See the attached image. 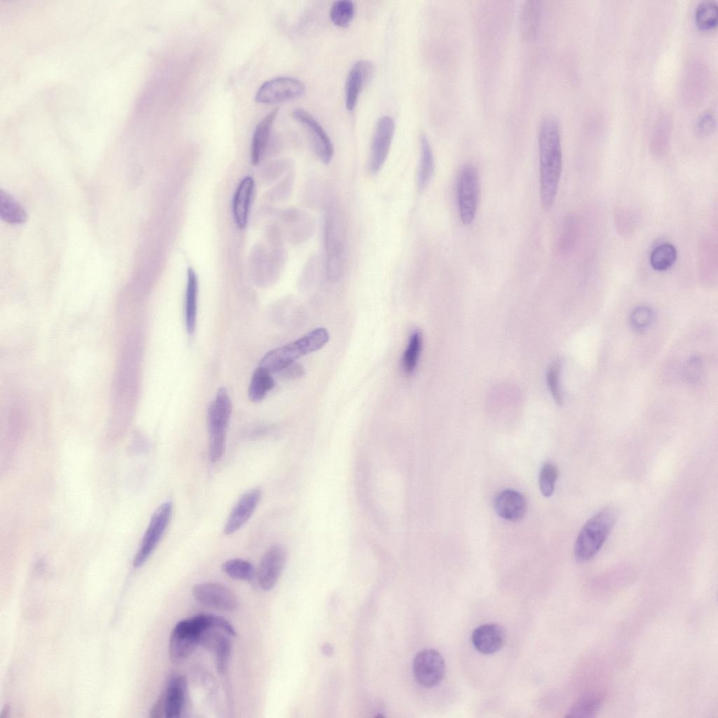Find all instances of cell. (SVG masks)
I'll use <instances>...</instances> for the list:
<instances>
[{
  "label": "cell",
  "instance_id": "1",
  "mask_svg": "<svg viewBox=\"0 0 718 718\" xmlns=\"http://www.w3.org/2000/svg\"><path fill=\"white\" fill-rule=\"evenodd\" d=\"M538 151L541 203L548 210L555 199L562 164L560 126L553 115H546L540 123Z\"/></svg>",
  "mask_w": 718,
  "mask_h": 718
},
{
  "label": "cell",
  "instance_id": "2",
  "mask_svg": "<svg viewBox=\"0 0 718 718\" xmlns=\"http://www.w3.org/2000/svg\"><path fill=\"white\" fill-rule=\"evenodd\" d=\"M323 239L327 276L337 280L346 265V235L342 213L334 201L327 205L325 212Z\"/></svg>",
  "mask_w": 718,
  "mask_h": 718
},
{
  "label": "cell",
  "instance_id": "3",
  "mask_svg": "<svg viewBox=\"0 0 718 718\" xmlns=\"http://www.w3.org/2000/svg\"><path fill=\"white\" fill-rule=\"evenodd\" d=\"M329 337L325 328L313 330L299 339L267 352L262 358L259 366L271 374L278 372L301 356L321 348Z\"/></svg>",
  "mask_w": 718,
  "mask_h": 718
},
{
  "label": "cell",
  "instance_id": "4",
  "mask_svg": "<svg viewBox=\"0 0 718 718\" xmlns=\"http://www.w3.org/2000/svg\"><path fill=\"white\" fill-rule=\"evenodd\" d=\"M616 515L614 508L606 507L588 520L574 546V555L578 561H588L598 553L616 522Z\"/></svg>",
  "mask_w": 718,
  "mask_h": 718
},
{
  "label": "cell",
  "instance_id": "5",
  "mask_svg": "<svg viewBox=\"0 0 718 718\" xmlns=\"http://www.w3.org/2000/svg\"><path fill=\"white\" fill-rule=\"evenodd\" d=\"M232 411L231 400L228 391L220 388L208 409V456L211 462L219 461L226 446V429Z\"/></svg>",
  "mask_w": 718,
  "mask_h": 718
},
{
  "label": "cell",
  "instance_id": "6",
  "mask_svg": "<svg viewBox=\"0 0 718 718\" xmlns=\"http://www.w3.org/2000/svg\"><path fill=\"white\" fill-rule=\"evenodd\" d=\"M205 630L200 614L178 622L170 633V660L180 663L187 658L201 644L202 634Z\"/></svg>",
  "mask_w": 718,
  "mask_h": 718
},
{
  "label": "cell",
  "instance_id": "7",
  "mask_svg": "<svg viewBox=\"0 0 718 718\" xmlns=\"http://www.w3.org/2000/svg\"><path fill=\"white\" fill-rule=\"evenodd\" d=\"M456 192L460 219L469 225L475 219L479 200L478 175L473 165H466L460 170Z\"/></svg>",
  "mask_w": 718,
  "mask_h": 718
},
{
  "label": "cell",
  "instance_id": "8",
  "mask_svg": "<svg viewBox=\"0 0 718 718\" xmlns=\"http://www.w3.org/2000/svg\"><path fill=\"white\" fill-rule=\"evenodd\" d=\"M172 510V503L166 501L153 513L134 557V568L142 566L156 548L170 522Z\"/></svg>",
  "mask_w": 718,
  "mask_h": 718
},
{
  "label": "cell",
  "instance_id": "9",
  "mask_svg": "<svg viewBox=\"0 0 718 718\" xmlns=\"http://www.w3.org/2000/svg\"><path fill=\"white\" fill-rule=\"evenodd\" d=\"M306 88L300 80L288 76L278 77L264 83L255 95V101L273 104L302 97Z\"/></svg>",
  "mask_w": 718,
  "mask_h": 718
},
{
  "label": "cell",
  "instance_id": "10",
  "mask_svg": "<svg viewBox=\"0 0 718 718\" xmlns=\"http://www.w3.org/2000/svg\"><path fill=\"white\" fill-rule=\"evenodd\" d=\"M395 131V123L389 116L379 118L375 127L368 158V171L377 175L388 157Z\"/></svg>",
  "mask_w": 718,
  "mask_h": 718
},
{
  "label": "cell",
  "instance_id": "11",
  "mask_svg": "<svg viewBox=\"0 0 718 718\" xmlns=\"http://www.w3.org/2000/svg\"><path fill=\"white\" fill-rule=\"evenodd\" d=\"M445 672V661L438 651L426 649L415 656L413 672L420 685L427 688L438 685L443 679Z\"/></svg>",
  "mask_w": 718,
  "mask_h": 718
},
{
  "label": "cell",
  "instance_id": "12",
  "mask_svg": "<svg viewBox=\"0 0 718 718\" xmlns=\"http://www.w3.org/2000/svg\"><path fill=\"white\" fill-rule=\"evenodd\" d=\"M292 115L306 128L312 149L319 160L325 164L329 163L334 155V148L321 125L304 109H296Z\"/></svg>",
  "mask_w": 718,
  "mask_h": 718
},
{
  "label": "cell",
  "instance_id": "13",
  "mask_svg": "<svg viewBox=\"0 0 718 718\" xmlns=\"http://www.w3.org/2000/svg\"><path fill=\"white\" fill-rule=\"evenodd\" d=\"M192 592L198 602L214 609L231 611L238 607V600L234 593L219 583H198L193 587Z\"/></svg>",
  "mask_w": 718,
  "mask_h": 718
},
{
  "label": "cell",
  "instance_id": "14",
  "mask_svg": "<svg viewBox=\"0 0 718 718\" xmlns=\"http://www.w3.org/2000/svg\"><path fill=\"white\" fill-rule=\"evenodd\" d=\"M287 552L280 545L271 546L261 558L257 578L260 588L271 590L278 580L286 563Z\"/></svg>",
  "mask_w": 718,
  "mask_h": 718
},
{
  "label": "cell",
  "instance_id": "15",
  "mask_svg": "<svg viewBox=\"0 0 718 718\" xmlns=\"http://www.w3.org/2000/svg\"><path fill=\"white\" fill-rule=\"evenodd\" d=\"M373 72V64L365 60L357 61L351 67L345 86V103L347 110L354 109L362 89L370 81Z\"/></svg>",
  "mask_w": 718,
  "mask_h": 718
},
{
  "label": "cell",
  "instance_id": "16",
  "mask_svg": "<svg viewBox=\"0 0 718 718\" xmlns=\"http://www.w3.org/2000/svg\"><path fill=\"white\" fill-rule=\"evenodd\" d=\"M261 498L258 488L251 489L241 496L232 508L224 527V533L230 535L237 531L252 516Z\"/></svg>",
  "mask_w": 718,
  "mask_h": 718
},
{
  "label": "cell",
  "instance_id": "17",
  "mask_svg": "<svg viewBox=\"0 0 718 718\" xmlns=\"http://www.w3.org/2000/svg\"><path fill=\"white\" fill-rule=\"evenodd\" d=\"M471 640L477 651L486 655L492 654L503 646L506 640V632L498 624H484L475 629Z\"/></svg>",
  "mask_w": 718,
  "mask_h": 718
},
{
  "label": "cell",
  "instance_id": "18",
  "mask_svg": "<svg viewBox=\"0 0 718 718\" xmlns=\"http://www.w3.org/2000/svg\"><path fill=\"white\" fill-rule=\"evenodd\" d=\"M494 508L496 513L504 520L517 522L525 515L527 502L520 492L513 489H506L495 497Z\"/></svg>",
  "mask_w": 718,
  "mask_h": 718
},
{
  "label": "cell",
  "instance_id": "19",
  "mask_svg": "<svg viewBox=\"0 0 718 718\" xmlns=\"http://www.w3.org/2000/svg\"><path fill=\"white\" fill-rule=\"evenodd\" d=\"M187 680L182 675L172 676L164 695L165 717L178 718L181 716L187 695Z\"/></svg>",
  "mask_w": 718,
  "mask_h": 718
},
{
  "label": "cell",
  "instance_id": "20",
  "mask_svg": "<svg viewBox=\"0 0 718 718\" xmlns=\"http://www.w3.org/2000/svg\"><path fill=\"white\" fill-rule=\"evenodd\" d=\"M254 184L251 177H244L240 182L233 198V215L236 225L240 229H244L248 223Z\"/></svg>",
  "mask_w": 718,
  "mask_h": 718
},
{
  "label": "cell",
  "instance_id": "21",
  "mask_svg": "<svg viewBox=\"0 0 718 718\" xmlns=\"http://www.w3.org/2000/svg\"><path fill=\"white\" fill-rule=\"evenodd\" d=\"M278 112V108L273 109L255 128L251 145V161L254 165L259 163L265 153L271 128Z\"/></svg>",
  "mask_w": 718,
  "mask_h": 718
},
{
  "label": "cell",
  "instance_id": "22",
  "mask_svg": "<svg viewBox=\"0 0 718 718\" xmlns=\"http://www.w3.org/2000/svg\"><path fill=\"white\" fill-rule=\"evenodd\" d=\"M420 160L417 172V187L420 191L424 190L433 175L435 161L433 152L424 133L420 135Z\"/></svg>",
  "mask_w": 718,
  "mask_h": 718
},
{
  "label": "cell",
  "instance_id": "23",
  "mask_svg": "<svg viewBox=\"0 0 718 718\" xmlns=\"http://www.w3.org/2000/svg\"><path fill=\"white\" fill-rule=\"evenodd\" d=\"M198 282L197 276L192 268L187 271V282L185 295V325L189 334L196 328L197 314Z\"/></svg>",
  "mask_w": 718,
  "mask_h": 718
},
{
  "label": "cell",
  "instance_id": "24",
  "mask_svg": "<svg viewBox=\"0 0 718 718\" xmlns=\"http://www.w3.org/2000/svg\"><path fill=\"white\" fill-rule=\"evenodd\" d=\"M541 18V2L527 0L522 6L520 14V28L525 39H533L538 30Z\"/></svg>",
  "mask_w": 718,
  "mask_h": 718
},
{
  "label": "cell",
  "instance_id": "25",
  "mask_svg": "<svg viewBox=\"0 0 718 718\" xmlns=\"http://www.w3.org/2000/svg\"><path fill=\"white\" fill-rule=\"evenodd\" d=\"M291 224L292 238L297 243H302L309 238L315 229V222L312 217L306 212L299 210H289L285 215Z\"/></svg>",
  "mask_w": 718,
  "mask_h": 718
},
{
  "label": "cell",
  "instance_id": "26",
  "mask_svg": "<svg viewBox=\"0 0 718 718\" xmlns=\"http://www.w3.org/2000/svg\"><path fill=\"white\" fill-rule=\"evenodd\" d=\"M273 386L274 380L271 373L259 366L252 375L248 391V398L252 402H259L265 398Z\"/></svg>",
  "mask_w": 718,
  "mask_h": 718
},
{
  "label": "cell",
  "instance_id": "27",
  "mask_svg": "<svg viewBox=\"0 0 718 718\" xmlns=\"http://www.w3.org/2000/svg\"><path fill=\"white\" fill-rule=\"evenodd\" d=\"M0 217L12 224H23L27 219V214L21 204L3 190L0 191Z\"/></svg>",
  "mask_w": 718,
  "mask_h": 718
},
{
  "label": "cell",
  "instance_id": "28",
  "mask_svg": "<svg viewBox=\"0 0 718 718\" xmlns=\"http://www.w3.org/2000/svg\"><path fill=\"white\" fill-rule=\"evenodd\" d=\"M677 257L674 245L663 243L654 248L649 257L651 267L657 271H665L672 267Z\"/></svg>",
  "mask_w": 718,
  "mask_h": 718
},
{
  "label": "cell",
  "instance_id": "29",
  "mask_svg": "<svg viewBox=\"0 0 718 718\" xmlns=\"http://www.w3.org/2000/svg\"><path fill=\"white\" fill-rule=\"evenodd\" d=\"M602 698L597 694H588L578 699L570 708L567 717H594L598 712Z\"/></svg>",
  "mask_w": 718,
  "mask_h": 718
},
{
  "label": "cell",
  "instance_id": "30",
  "mask_svg": "<svg viewBox=\"0 0 718 718\" xmlns=\"http://www.w3.org/2000/svg\"><path fill=\"white\" fill-rule=\"evenodd\" d=\"M222 571L230 578L235 580L250 581L255 574L253 565L248 561L234 558L223 563Z\"/></svg>",
  "mask_w": 718,
  "mask_h": 718
},
{
  "label": "cell",
  "instance_id": "31",
  "mask_svg": "<svg viewBox=\"0 0 718 718\" xmlns=\"http://www.w3.org/2000/svg\"><path fill=\"white\" fill-rule=\"evenodd\" d=\"M717 5L714 1L705 0L698 4L695 11V20L702 29H710L717 24Z\"/></svg>",
  "mask_w": 718,
  "mask_h": 718
},
{
  "label": "cell",
  "instance_id": "32",
  "mask_svg": "<svg viewBox=\"0 0 718 718\" xmlns=\"http://www.w3.org/2000/svg\"><path fill=\"white\" fill-rule=\"evenodd\" d=\"M421 344V334L419 331H414L409 337L402 358V367L406 373L410 374L414 372L419 360Z\"/></svg>",
  "mask_w": 718,
  "mask_h": 718
},
{
  "label": "cell",
  "instance_id": "33",
  "mask_svg": "<svg viewBox=\"0 0 718 718\" xmlns=\"http://www.w3.org/2000/svg\"><path fill=\"white\" fill-rule=\"evenodd\" d=\"M355 15L354 4L349 0L335 1L330 9V18L332 22L340 27H348Z\"/></svg>",
  "mask_w": 718,
  "mask_h": 718
},
{
  "label": "cell",
  "instance_id": "34",
  "mask_svg": "<svg viewBox=\"0 0 718 718\" xmlns=\"http://www.w3.org/2000/svg\"><path fill=\"white\" fill-rule=\"evenodd\" d=\"M654 320V312L647 306H639L633 309L629 318L632 330L637 333L646 331Z\"/></svg>",
  "mask_w": 718,
  "mask_h": 718
},
{
  "label": "cell",
  "instance_id": "35",
  "mask_svg": "<svg viewBox=\"0 0 718 718\" xmlns=\"http://www.w3.org/2000/svg\"><path fill=\"white\" fill-rule=\"evenodd\" d=\"M557 478V467L551 463H545L539 473V487L544 496L548 497L553 494Z\"/></svg>",
  "mask_w": 718,
  "mask_h": 718
},
{
  "label": "cell",
  "instance_id": "36",
  "mask_svg": "<svg viewBox=\"0 0 718 718\" xmlns=\"http://www.w3.org/2000/svg\"><path fill=\"white\" fill-rule=\"evenodd\" d=\"M560 367V360H555L550 367L546 377L548 388L557 405L563 403V396L559 381Z\"/></svg>",
  "mask_w": 718,
  "mask_h": 718
},
{
  "label": "cell",
  "instance_id": "37",
  "mask_svg": "<svg viewBox=\"0 0 718 718\" xmlns=\"http://www.w3.org/2000/svg\"><path fill=\"white\" fill-rule=\"evenodd\" d=\"M702 370L700 358L697 356L691 357L685 364L684 377L689 383L696 384L701 377Z\"/></svg>",
  "mask_w": 718,
  "mask_h": 718
},
{
  "label": "cell",
  "instance_id": "38",
  "mask_svg": "<svg viewBox=\"0 0 718 718\" xmlns=\"http://www.w3.org/2000/svg\"><path fill=\"white\" fill-rule=\"evenodd\" d=\"M715 123L713 114L705 112L698 118L695 123V128L699 134L706 135L713 130Z\"/></svg>",
  "mask_w": 718,
  "mask_h": 718
},
{
  "label": "cell",
  "instance_id": "39",
  "mask_svg": "<svg viewBox=\"0 0 718 718\" xmlns=\"http://www.w3.org/2000/svg\"><path fill=\"white\" fill-rule=\"evenodd\" d=\"M278 373L284 378L293 379L302 376L304 374V370L301 365L293 363Z\"/></svg>",
  "mask_w": 718,
  "mask_h": 718
},
{
  "label": "cell",
  "instance_id": "40",
  "mask_svg": "<svg viewBox=\"0 0 718 718\" xmlns=\"http://www.w3.org/2000/svg\"><path fill=\"white\" fill-rule=\"evenodd\" d=\"M165 716L164 695L159 697L151 707L149 716L152 718H160Z\"/></svg>",
  "mask_w": 718,
  "mask_h": 718
},
{
  "label": "cell",
  "instance_id": "41",
  "mask_svg": "<svg viewBox=\"0 0 718 718\" xmlns=\"http://www.w3.org/2000/svg\"><path fill=\"white\" fill-rule=\"evenodd\" d=\"M322 651L327 656H330L334 653V649L330 644H325L322 647Z\"/></svg>",
  "mask_w": 718,
  "mask_h": 718
},
{
  "label": "cell",
  "instance_id": "42",
  "mask_svg": "<svg viewBox=\"0 0 718 718\" xmlns=\"http://www.w3.org/2000/svg\"><path fill=\"white\" fill-rule=\"evenodd\" d=\"M9 713H10V708H9L8 705H6L3 708V710L1 711V715H0V717L1 718H6V717H8Z\"/></svg>",
  "mask_w": 718,
  "mask_h": 718
}]
</instances>
